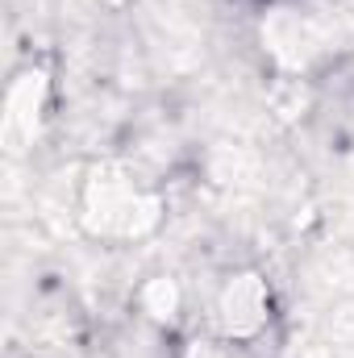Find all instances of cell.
<instances>
[{
    "mask_svg": "<svg viewBox=\"0 0 354 358\" xmlns=\"http://www.w3.org/2000/svg\"><path fill=\"white\" fill-rule=\"evenodd\" d=\"M84 221L92 234H146L159 221V204L150 196H138L125 179L96 176L84 196Z\"/></svg>",
    "mask_w": 354,
    "mask_h": 358,
    "instance_id": "cell-1",
    "label": "cell"
},
{
    "mask_svg": "<svg viewBox=\"0 0 354 358\" xmlns=\"http://www.w3.org/2000/svg\"><path fill=\"white\" fill-rule=\"evenodd\" d=\"M42 100H46V76L42 71H25L4 100V146L13 155H21L34 134H38V117H42Z\"/></svg>",
    "mask_w": 354,
    "mask_h": 358,
    "instance_id": "cell-2",
    "label": "cell"
},
{
    "mask_svg": "<svg viewBox=\"0 0 354 358\" xmlns=\"http://www.w3.org/2000/svg\"><path fill=\"white\" fill-rule=\"evenodd\" d=\"M221 325L229 338H250L267 325V287L259 275H238L221 296Z\"/></svg>",
    "mask_w": 354,
    "mask_h": 358,
    "instance_id": "cell-3",
    "label": "cell"
},
{
    "mask_svg": "<svg viewBox=\"0 0 354 358\" xmlns=\"http://www.w3.org/2000/svg\"><path fill=\"white\" fill-rule=\"evenodd\" d=\"M142 304H146V313L155 317V321H171L179 308V287L171 279H150L146 287H142Z\"/></svg>",
    "mask_w": 354,
    "mask_h": 358,
    "instance_id": "cell-4",
    "label": "cell"
}]
</instances>
